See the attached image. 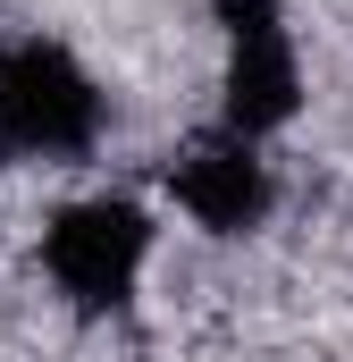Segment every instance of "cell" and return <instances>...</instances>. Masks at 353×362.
I'll return each mask as SVG.
<instances>
[{"label":"cell","instance_id":"3957f363","mask_svg":"<svg viewBox=\"0 0 353 362\" xmlns=\"http://www.w3.org/2000/svg\"><path fill=\"white\" fill-rule=\"evenodd\" d=\"M169 202L202 228V236H253L269 211H277V169L253 135H193L185 152L169 160Z\"/></svg>","mask_w":353,"mask_h":362},{"label":"cell","instance_id":"6da1fadb","mask_svg":"<svg viewBox=\"0 0 353 362\" xmlns=\"http://www.w3.org/2000/svg\"><path fill=\"white\" fill-rule=\"evenodd\" d=\"M109 127V93L85 59L51 34L0 42V169L85 160Z\"/></svg>","mask_w":353,"mask_h":362},{"label":"cell","instance_id":"7a4b0ae2","mask_svg":"<svg viewBox=\"0 0 353 362\" xmlns=\"http://www.w3.org/2000/svg\"><path fill=\"white\" fill-rule=\"evenodd\" d=\"M160 253V219L135 194H85L59 202L42 228V278L76 303V312H126L143 295V270Z\"/></svg>","mask_w":353,"mask_h":362}]
</instances>
